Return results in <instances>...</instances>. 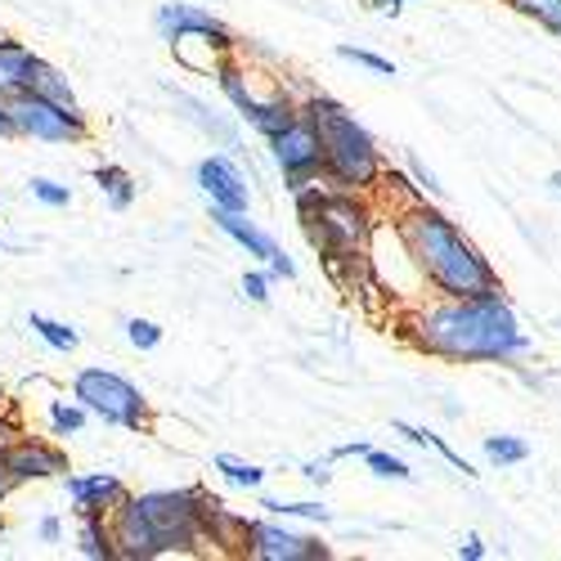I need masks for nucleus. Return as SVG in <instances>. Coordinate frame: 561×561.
Returning <instances> with one entry per match:
<instances>
[{
  "mask_svg": "<svg viewBox=\"0 0 561 561\" xmlns=\"http://www.w3.org/2000/svg\"><path fill=\"white\" fill-rule=\"evenodd\" d=\"M404 337L423 355L458 364H507L535 346L503 293L440 297L436 306H417L404 314Z\"/></svg>",
  "mask_w": 561,
  "mask_h": 561,
  "instance_id": "f257e3e1",
  "label": "nucleus"
},
{
  "mask_svg": "<svg viewBox=\"0 0 561 561\" xmlns=\"http://www.w3.org/2000/svg\"><path fill=\"white\" fill-rule=\"evenodd\" d=\"M203 499H207L203 485L126 494L108 512L117 557L122 561H153V557H198V552H207Z\"/></svg>",
  "mask_w": 561,
  "mask_h": 561,
  "instance_id": "f03ea898",
  "label": "nucleus"
},
{
  "mask_svg": "<svg viewBox=\"0 0 561 561\" xmlns=\"http://www.w3.org/2000/svg\"><path fill=\"white\" fill-rule=\"evenodd\" d=\"M400 248L409 252L417 278H427V284L440 293V297H485V293H503L499 288V274L494 265L462 239V229L427 207V203H404L400 216L391 220Z\"/></svg>",
  "mask_w": 561,
  "mask_h": 561,
  "instance_id": "7ed1b4c3",
  "label": "nucleus"
},
{
  "mask_svg": "<svg viewBox=\"0 0 561 561\" xmlns=\"http://www.w3.org/2000/svg\"><path fill=\"white\" fill-rule=\"evenodd\" d=\"M329 180H314L297 190V216L310 248L329 261V270L342 278L346 270H364L368 239H373V207L355 190H323Z\"/></svg>",
  "mask_w": 561,
  "mask_h": 561,
  "instance_id": "20e7f679",
  "label": "nucleus"
},
{
  "mask_svg": "<svg viewBox=\"0 0 561 561\" xmlns=\"http://www.w3.org/2000/svg\"><path fill=\"white\" fill-rule=\"evenodd\" d=\"M314 130H319V145H323V180L337 184V190H373L378 180H387L382 171V153L373 145V135L329 95H314L306 104Z\"/></svg>",
  "mask_w": 561,
  "mask_h": 561,
  "instance_id": "39448f33",
  "label": "nucleus"
},
{
  "mask_svg": "<svg viewBox=\"0 0 561 561\" xmlns=\"http://www.w3.org/2000/svg\"><path fill=\"white\" fill-rule=\"evenodd\" d=\"M72 396L95 417H104L108 427H126V432L149 427V400L139 396L135 382H126L113 368H81L72 378Z\"/></svg>",
  "mask_w": 561,
  "mask_h": 561,
  "instance_id": "423d86ee",
  "label": "nucleus"
},
{
  "mask_svg": "<svg viewBox=\"0 0 561 561\" xmlns=\"http://www.w3.org/2000/svg\"><path fill=\"white\" fill-rule=\"evenodd\" d=\"M0 104H5L14 130L27 135V139H41V145H81V139L90 135L85 113H68L55 100L36 95V90H19V95L0 100Z\"/></svg>",
  "mask_w": 561,
  "mask_h": 561,
  "instance_id": "0eeeda50",
  "label": "nucleus"
},
{
  "mask_svg": "<svg viewBox=\"0 0 561 561\" xmlns=\"http://www.w3.org/2000/svg\"><path fill=\"white\" fill-rule=\"evenodd\" d=\"M216 77H220L225 100H229L233 108H239V117H243L248 126H256L265 139H270V135H278L288 122H297V117H301V108H297L288 95H256L252 81H248V72H243L239 64H233L229 55L220 59Z\"/></svg>",
  "mask_w": 561,
  "mask_h": 561,
  "instance_id": "6e6552de",
  "label": "nucleus"
},
{
  "mask_svg": "<svg viewBox=\"0 0 561 561\" xmlns=\"http://www.w3.org/2000/svg\"><path fill=\"white\" fill-rule=\"evenodd\" d=\"M270 149H274L278 171H284L288 194H297V190H306V184L323 180V145H319V130H314L306 108H301L297 122H288L278 135H270Z\"/></svg>",
  "mask_w": 561,
  "mask_h": 561,
  "instance_id": "1a4fd4ad",
  "label": "nucleus"
},
{
  "mask_svg": "<svg viewBox=\"0 0 561 561\" xmlns=\"http://www.w3.org/2000/svg\"><path fill=\"white\" fill-rule=\"evenodd\" d=\"M248 557L252 561H329V543H319L314 535H297L288 526L270 522H252L248 530Z\"/></svg>",
  "mask_w": 561,
  "mask_h": 561,
  "instance_id": "9d476101",
  "label": "nucleus"
},
{
  "mask_svg": "<svg viewBox=\"0 0 561 561\" xmlns=\"http://www.w3.org/2000/svg\"><path fill=\"white\" fill-rule=\"evenodd\" d=\"M211 225L225 233V239H233L248 256H256V261H265L270 265V274L274 278H297V265H293V256L278 248L265 229H256L252 220H248V211H225V207H211Z\"/></svg>",
  "mask_w": 561,
  "mask_h": 561,
  "instance_id": "9b49d317",
  "label": "nucleus"
},
{
  "mask_svg": "<svg viewBox=\"0 0 561 561\" xmlns=\"http://www.w3.org/2000/svg\"><path fill=\"white\" fill-rule=\"evenodd\" d=\"M153 27H158V36L171 45V41H180V36H207V41H216L225 55H233V32L211 14V10H203V5H190V0H167V5L158 10V19H153Z\"/></svg>",
  "mask_w": 561,
  "mask_h": 561,
  "instance_id": "f8f14e48",
  "label": "nucleus"
},
{
  "mask_svg": "<svg viewBox=\"0 0 561 561\" xmlns=\"http://www.w3.org/2000/svg\"><path fill=\"white\" fill-rule=\"evenodd\" d=\"M5 462H10V477L14 485H27V481H50V477H68V454L50 440H36V436H19L10 449H5Z\"/></svg>",
  "mask_w": 561,
  "mask_h": 561,
  "instance_id": "ddd939ff",
  "label": "nucleus"
},
{
  "mask_svg": "<svg viewBox=\"0 0 561 561\" xmlns=\"http://www.w3.org/2000/svg\"><path fill=\"white\" fill-rule=\"evenodd\" d=\"M64 494L72 503V517H108L130 490L113 472H77L64 477Z\"/></svg>",
  "mask_w": 561,
  "mask_h": 561,
  "instance_id": "4468645a",
  "label": "nucleus"
},
{
  "mask_svg": "<svg viewBox=\"0 0 561 561\" xmlns=\"http://www.w3.org/2000/svg\"><path fill=\"white\" fill-rule=\"evenodd\" d=\"M198 190L207 194L211 207H225V211H248L252 207V190L243 171L233 167L225 153H211L198 162Z\"/></svg>",
  "mask_w": 561,
  "mask_h": 561,
  "instance_id": "2eb2a0df",
  "label": "nucleus"
},
{
  "mask_svg": "<svg viewBox=\"0 0 561 561\" xmlns=\"http://www.w3.org/2000/svg\"><path fill=\"white\" fill-rule=\"evenodd\" d=\"M203 526H207V543L216 552L248 557V530H252V522L239 517V512H233L225 499H216V494L203 499Z\"/></svg>",
  "mask_w": 561,
  "mask_h": 561,
  "instance_id": "dca6fc26",
  "label": "nucleus"
},
{
  "mask_svg": "<svg viewBox=\"0 0 561 561\" xmlns=\"http://www.w3.org/2000/svg\"><path fill=\"white\" fill-rule=\"evenodd\" d=\"M36 64H41V55H32L27 45L0 41V100H10V95H19V90H27Z\"/></svg>",
  "mask_w": 561,
  "mask_h": 561,
  "instance_id": "f3484780",
  "label": "nucleus"
},
{
  "mask_svg": "<svg viewBox=\"0 0 561 561\" xmlns=\"http://www.w3.org/2000/svg\"><path fill=\"white\" fill-rule=\"evenodd\" d=\"M77 548L90 561H113L117 557V543H113L108 517H77Z\"/></svg>",
  "mask_w": 561,
  "mask_h": 561,
  "instance_id": "a211bd4d",
  "label": "nucleus"
},
{
  "mask_svg": "<svg viewBox=\"0 0 561 561\" xmlns=\"http://www.w3.org/2000/svg\"><path fill=\"white\" fill-rule=\"evenodd\" d=\"M95 184H100V194H104V203H108L113 211H126V207L135 203V194H139L135 175H130L126 167H117V162L95 167Z\"/></svg>",
  "mask_w": 561,
  "mask_h": 561,
  "instance_id": "6ab92c4d",
  "label": "nucleus"
},
{
  "mask_svg": "<svg viewBox=\"0 0 561 561\" xmlns=\"http://www.w3.org/2000/svg\"><path fill=\"white\" fill-rule=\"evenodd\" d=\"M171 100H175V108H184V117H190L198 130L216 135L225 149H239V130H233V126H225L220 117H211V113H207V104H198L194 95H184V90H171Z\"/></svg>",
  "mask_w": 561,
  "mask_h": 561,
  "instance_id": "aec40b11",
  "label": "nucleus"
},
{
  "mask_svg": "<svg viewBox=\"0 0 561 561\" xmlns=\"http://www.w3.org/2000/svg\"><path fill=\"white\" fill-rule=\"evenodd\" d=\"M27 90H36V95H45V100H55L59 108H68V113H81V104H77V95H72V85H68V77L59 72V68H50V64H36V72H32V85Z\"/></svg>",
  "mask_w": 561,
  "mask_h": 561,
  "instance_id": "412c9836",
  "label": "nucleus"
},
{
  "mask_svg": "<svg viewBox=\"0 0 561 561\" xmlns=\"http://www.w3.org/2000/svg\"><path fill=\"white\" fill-rule=\"evenodd\" d=\"M85 404L72 396V400H45V427L50 436H81L85 432Z\"/></svg>",
  "mask_w": 561,
  "mask_h": 561,
  "instance_id": "4be33fe9",
  "label": "nucleus"
},
{
  "mask_svg": "<svg viewBox=\"0 0 561 561\" xmlns=\"http://www.w3.org/2000/svg\"><path fill=\"white\" fill-rule=\"evenodd\" d=\"M391 427H396V436H404L409 445H423V449H436V454H440V458H445V462L454 467V472H462V477H477V467H472V462H467L462 454H454V449H449V445H445L440 436H432V432H423V427H409V423H391Z\"/></svg>",
  "mask_w": 561,
  "mask_h": 561,
  "instance_id": "5701e85b",
  "label": "nucleus"
},
{
  "mask_svg": "<svg viewBox=\"0 0 561 561\" xmlns=\"http://www.w3.org/2000/svg\"><path fill=\"white\" fill-rule=\"evenodd\" d=\"M27 329L50 346V351H59V355H72L77 346H81V333L77 329H68V323H59V319H45V314H27Z\"/></svg>",
  "mask_w": 561,
  "mask_h": 561,
  "instance_id": "b1692460",
  "label": "nucleus"
},
{
  "mask_svg": "<svg viewBox=\"0 0 561 561\" xmlns=\"http://www.w3.org/2000/svg\"><path fill=\"white\" fill-rule=\"evenodd\" d=\"M211 467L229 481V485H239V490H261L265 485V467L256 462H243V458H233V454H216Z\"/></svg>",
  "mask_w": 561,
  "mask_h": 561,
  "instance_id": "393cba45",
  "label": "nucleus"
},
{
  "mask_svg": "<svg viewBox=\"0 0 561 561\" xmlns=\"http://www.w3.org/2000/svg\"><path fill=\"white\" fill-rule=\"evenodd\" d=\"M261 507L270 512V517L278 522H288V517H301V522H333V507H323V503H284V499H261Z\"/></svg>",
  "mask_w": 561,
  "mask_h": 561,
  "instance_id": "a878e982",
  "label": "nucleus"
},
{
  "mask_svg": "<svg viewBox=\"0 0 561 561\" xmlns=\"http://www.w3.org/2000/svg\"><path fill=\"white\" fill-rule=\"evenodd\" d=\"M507 5L526 19H535L543 32H552L561 41V0H507Z\"/></svg>",
  "mask_w": 561,
  "mask_h": 561,
  "instance_id": "bb28decb",
  "label": "nucleus"
},
{
  "mask_svg": "<svg viewBox=\"0 0 561 561\" xmlns=\"http://www.w3.org/2000/svg\"><path fill=\"white\" fill-rule=\"evenodd\" d=\"M485 458L494 467H512V462H526L530 458V445L522 436H485Z\"/></svg>",
  "mask_w": 561,
  "mask_h": 561,
  "instance_id": "cd10ccee",
  "label": "nucleus"
},
{
  "mask_svg": "<svg viewBox=\"0 0 561 561\" xmlns=\"http://www.w3.org/2000/svg\"><path fill=\"white\" fill-rule=\"evenodd\" d=\"M364 462H368V472H373V477H382V481H413V467H409L404 458H396V454L368 449Z\"/></svg>",
  "mask_w": 561,
  "mask_h": 561,
  "instance_id": "c85d7f7f",
  "label": "nucleus"
},
{
  "mask_svg": "<svg viewBox=\"0 0 561 561\" xmlns=\"http://www.w3.org/2000/svg\"><path fill=\"white\" fill-rule=\"evenodd\" d=\"M337 59H346V64H359V68L378 72V77H396V64H391V59L373 55V50H355V45H337Z\"/></svg>",
  "mask_w": 561,
  "mask_h": 561,
  "instance_id": "c756f323",
  "label": "nucleus"
},
{
  "mask_svg": "<svg viewBox=\"0 0 561 561\" xmlns=\"http://www.w3.org/2000/svg\"><path fill=\"white\" fill-rule=\"evenodd\" d=\"M126 342L135 346V351H158L162 346V329L153 319H130L126 323Z\"/></svg>",
  "mask_w": 561,
  "mask_h": 561,
  "instance_id": "7c9ffc66",
  "label": "nucleus"
},
{
  "mask_svg": "<svg viewBox=\"0 0 561 561\" xmlns=\"http://www.w3.org/2000/svg\"><path fill=\"white\" fill-rule=\"evenodd\" d=\"M27 190H32V198L45 203V207H68V203H72V190H68V184H55V180H45V175H36Z\"/></svg>",
  "mask_w": 561,
  "mask_h": 561,
  "instance_id": "2f4dec72",
  "label": "nucleus"
},
{
  "mask_svg": "<svg viewBox=\"0 0 561 561\" xmlns=\"http://www.w3.org/2000/svg\"><path fill=\"white\" fill-rule=\"evenodd\" d=\"M243 297L256 301V306H265V301H270V274L248 270V274H243Z\"/></svg>",
  "mask_w": 561,
  "mask_h": 561,
  "instance_id": "473e14b6",
  "label": "nucleus"
},
{
  "mask_svg": "<svg viewBox=\"0 0 561 561\" xmlns=\"http://www.w3.org/2000/svg\"><path fill=\"white\" fill-rule=\"evenodd\" d=\"M19 436H23V423H19V417H14L5 404H0V454H5V449H10Z\"/></svg>",
  "mask_w": 561,
  "mask_h": 561,
  "instance_id": "72a5a7b5",
  "label": "nucleus"
},
{
  "mask_svg": "<svg viewBox=\"0 0 561 561\" xmlns=\"http://www.w3.org/2000/svg\"><path fill=\"white\" fill-rule=\"evenodd\" d=\"M404 162H409V171H413V180H417V190H427V194H436V198H440V184H436V175H432L423 162H417L413 153H409Z\"/></svg>",
  "mask_w": 561,
  "mask_h": 561,
  "instance_id": "f704fd0d",
  "label": "nucleus"
},
{
  "mask_svg": "<svg viewBox=\"0 0 561 561\" xmlns=\"http://www.w3.org/2000/svg\"><path fill=\"white\" fill-rule=\"evenodd\" d=\"M301 477H306L310 485H329V477H333V458H319V462H306V467H301Z\"/></svg>",
  "mask_w": 561,
  "mask_h": 561,
  "instance_id": "c9c22d12",
  "label": "nucleus"
},
{
  "mask_svg": "<svg viewBox=\"0 0 561 561\" xmlns=\"http://www.w3.org/2000/svg\"><path fill=\"white\" fill-rule=\"evenodd\" d=\"M36 539H41V543H59V539H64V522H59V517H41V522H36Z\"/></svg>",
  "mask_w": 561,
  "mask_h": 561,
  "instance_id": "e433bc0d",
  "label": "nucleus"
},
{
  "mask_svg": "<svg viewBox=\"0 0 561 561\" xmlns=\"http://www.w3.org/2000/svg\"><path fill=\"white\" fill-rule=\"evenodd\" d=\"M458 557H462V561H481V557H485L481 535H462V539H458Z\"/></svg>",
  "mask_w": 561,
  "mask_h": 561,
  "instance_id": "4c0bfd02",
  "label": "nucleus"
},
{
  "mask_svg": "<svg viewBox=\"0 0 561 561\" xmlns=\"http://www.w3.org/2000/svg\"><path fill=\"white\" fill-rule=\"evenodd\" d=\"M355 454L364 458V454H368V445H364V440H351V445H337L329 458H355Z\"/></svg>",
  "mask_w": 561,
  "mask_h": 561,
  "instance_id": "58836bf2",
  "label": "nucleus"
},
{
  "mask_svg": "<svg viewBox=\"0 0 561 561\" xmlns=\"http://www.w3.org/2000/svg\"><path fill=\"white\" fill-rule=\"evenodd\" d=\"M14 490V477H10V462H5V454H0V503H5V494Z\"/></svg>",
  "mask_w": 561,
  "mask_h": 561,
  "instance_id": "ea45409f",
  "label": "nucleus"
},
{
  "mask_svg": "<svg viewBox=\"0 0 561 561\" xmlns=\"http://www.w3.org/2000/svg\"><path fill=\"white\" fill-rule=\"evenodd\" d=\"M368 5L378 10V14H391V19H396V14H400V5H404V0H368Z\"/></svg>",
  "mask_w": 561,
  "mask_h": 561,
  "instance_id": "a19ab883",
  "label": "nucleus"
},
{
  "mask_svg": "<svg viewBox=\"0 0 561 561\" xmlns=\"http://www.w3.org/2000/svg\"><path fill=\"white\" fill-rule=\"evenodd\" d=\"M10 135H19V130H14L10 113H5V104H0V139H10Z\"/></svg>",
  "mask_w": 561,
  "mask_h": 561,
  "instance_id": "79ce46f5",
  "label": "nucleus"
},
{
  "mask_svg": "<svg viewBox=\"0 0 561 561\" xmlns=\"http://www.w3.org/2000/svg\"><path fill=\"white\" fill-rule=\"evenodd\" d=\"M552 190H557V194H561V171H557V175H552Z\"/></svg>",
  "mask_w": 561,
  "mask_h": 561,
  "instance_id": "37998d69",
  "label": "nucleus"
},
{
  "mask_svg": "<svg viewBox=\"0 0 561 561\" xmlns=\"http://www.w3.org/2000/svg\"><path fill=\"white\" fill-rule=\"evenodd\" d=\"M0 248H5V239H0Z\"/></svg>",
  "mask_w": 561,
  "mask_h": 561,
  "instance_id": "c03bdc74",
  "label": "nucleus"
},
{
  "mask_svg": "<svg viewBox=\"0 0 561 561\" xmlns=\"http://www.w3.org/2000/svg\"><path fill=\"white\" fill-rule=\"evenodd\" d=\"M557 329H561V319H557Z\"/></svg>",
  "mask_w": 561,
  "mask_h": 561,
  "instance_id": "a18cd8bd",
  "label": "nucleus"
}]
</instances>
